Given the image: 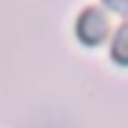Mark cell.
<instances>
[{
    "label": "cell",
    "instance_id": "3957f363",
    "mask_svg": "<svg viewBox=\"0 0 128 128\" xmlns=\"http://www.w3.org/2000/svg\"><path fill=\"white\" fill-rule=\"evenodd\" d=\"M104 6L113 12H128V0H104Z\"/></svg>",
    "mask_w": 128,
    "mask_h": 128
},
{
    "label": "cell",
    "instance_id": "7a4b0ae2",
    "mask_svg": "<svg viewBox=\"0 0 128 128\" xmlns=\"http://www.w3.org/2000/svg\"><path fill=\"white\" fill-rule=\"evenodd\" d=\"M110 57L119 66H128V21L119 24V30L113 36V45H110Z\"/></svg>",
    "mask_w": 128,
    "mask_h": 128
},
{
    "label": "cell",
    "instance_id": "6da1fadb",
    "mask_svg": "<svg viewBox=\"0 0 128 128\" xmlns=\"http://www.w3.org/2000/svg\"><path fill=\"white\" fill-rule=\"evenodd\" d=\"M74 30H78V39L84 45H98L107 36V15L101 9H84Z\"/></svg>",
    "mask_w": 128,
    "mask_h": 128
}]
</instances>
